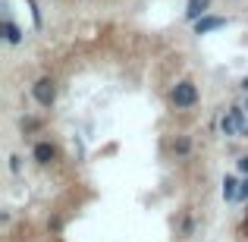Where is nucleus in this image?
<instances>
[{"mask_svg":"<svg viewBox=\"0 0 248 242\" xmlns=\"http://www.w3.org/2000/svg\"><path fill=\"white\" fill-rule=\"evenodd\" d=\"M3 38H6L10 44H19V41H22V32H19V25H13L10 19H3Z\"/></svg>","mask_w":248,"mask_h":242,"instance_id":"7","label":"nucleus"},{"mask_svg":"<svg viewBox=\"0 0 248 242\" xmlns=\"http://www.w3.org/2000/svg\"><path fill=\"white\" fill-rule=\"evenodd\" d=\"M170 97H173L176 107H192V104L198 101V88H195L192 82H179V85L173 88V95H170Z\"/></svg>","mask_w":248,"mask_h":242,"instance_id":"2","label":"nucleus"},{"mask_svg":"<svg viewBox=\"0 0 248 242\" xmlns=\"http://www.w3.org/2000/svg\"><path fill=\"white\" fill-rule=\"evenodd\" d=\"M31 95H35V101L41 104V107H50L54 104V97H57V85H54V79H38L35 82V88H31Z\"/></svg>","mask_w":248,"mask_h":242,"instance_id":"1","label":"nucleus"},{"mask_svg":"<svg viewBox=\"0 0 248 242\" xmlns=\"http://www.w3.org/2000/svg\"><path fill=\"white\" fill-rule=\"evenodd\" d=\"M57 158V148L50 145V142H41V145H35V161L38 163H50Z\"/></svg>","mask_w":248,"mask_h":242,"instance_id":"6","label":"nucleus"},{"mask_svg":"<svg viewBox=\"0 0 248 242\" xmlns=\"http://www.w3.org/2000/svg\"><path fill=\"white\" fill-rule=\"evenodd\" d=\"M207 6H211V0H188V10H186V16L192 19V22H198V19L207 13Z\"/></svg>","mask_w":248,"mask_h":242,"instance_id":"5","label":"nucleus"},{"mask_svg":"<svg viewBox=\"0 0 248 242\" xmlns=\"http://www.w3.org/2000/svg\"><path fill=\"white\" fill-rule=\"evenodd\" d=\"M245 110H248V104H245Z\"/></svg>","mask_w":248,"mask_h":242,"instance_id":"13","label":"nucleus"},{"mask_svg":"<svg viewBox=\"0 0 248 242\" xmlns=\"http://www.w3.org/2000/svg\"><path fill=\"white\" fill-rule=\"evenodd\" d=\"M220 126H223V132H226V135H236L239 129H245V116H242V110L232 107L230 113L223 116V123H220Z\"/></svg>","mask_w":248,"mask_h":242,"instance_id":"3","label":"nucleus"},{"mask_svg":"<svg viewBox=\"0 0 248 242\" xmlns=\"http://www.w3.org/2000/svg\"><path fill=\"white\" fill-rule=\"evenodd\" d=\"M242 88H245V91H248V79H245V82H242Z\"/></svg>","mask_w":248,"mask_h":242,"instance_id":"12","label":"nucleus"},{"mask_svg":"<svg viewBox=\"0 0 248 242\" xmlns=\"http://www.w3.org/2000/svg\"><path fill=\"white\" fill-rule=\"evenodd\" d=\"M239 170H242V173H248V158H242V161H239Z\"/></svg>","mask_w":248,"mask_h":242,"instance_id":"11","label":"nucleus"},{"mask_svg":"<svg viewBox=\"0 0 248 242\" xmlns=\"http://www.w3.org/2000/svg\"><path fill=\"white\" fill-rule=\"evenodd\" d=\"M223 25H226L223 16H201L198 22H195V35H207V32H217V29H223Z\"/></svg>","mask_w":248,"mask_h":242,"instance_id":"4","label":"nucleus"},{"mask_svg":"<svg viewBox=\"0 0 248 242\" xmlns=\"http://www.w3.org/2000/svg\"><path fill=\"white\" fill-rule=\"evenodd\" d=\"M239 198H242V201H245V198H248V179H245V182H242V186H239Z\"/></svg>","mask_w":248,"mask_h":242,"instance_id":"10","label":"nucleus"},{"mask_svg":"<svg viewBox=\"0 0 248 242\" xmlns=\"http://www.w3.org/2000/svg\"><path fill=\"white\" fill-rule=\"evenodd\" d=\"M239 186H242V182H236L232 176H226V179H223V198L226 201H236L239 198Z\"/></svg>","mask_w":248,"mask_h":242,"instance_id":"8","label":"nucleus"},{"mask_svg":"<svg viewBox=\"0 0 248 242\" xmlns=\"http://www.w3.org/2000/svg\"><path fill=\"white\" fill-rule=\"evenodd\" d=\"M188 148H192V142H188L186 135H182V139H176V142H173V151H176V154H188Z\"/></svg>","mask_w":248,"mask_h":242,"instance_id":"9","label":"nucleus"}]
</instances>
